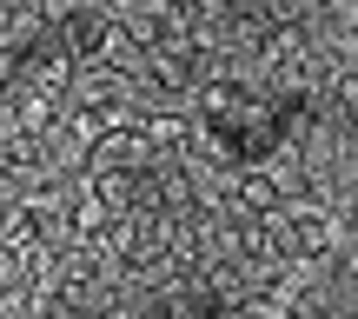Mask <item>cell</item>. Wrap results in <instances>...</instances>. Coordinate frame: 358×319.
<instances>
[{"mask_svg":"<svg viewBox=\"0 0 358 319\" xmlns=\"http://www.w3.org/2000/svg\"><path fill=\"white\" fill-rule=\"evenodd\" d=\"M133 87H140V80L120 74V67H106V60H80V67H73V87H66V107H87V114H106V120H113L120 107L133 100Z\"/></svg>","mask_w":358,"mask_h":319,"instance_id":"2","label":"cell"},{"mask_svg":"<svg viewBox=\"0 0 358 319\" xmlns=\"http://www.w3.org/2000/svg\"><path fill=\"white\" fill-rule=\"evenodd\" d=\"M159 140L146 127H106L100 140H93V160H87V173H133V179H146V173H159Z\"/></svg>","mask_w":358,"mask_h":319,"instance_id":"1","label":"cell"},{"mask_svg":"<svg viewBox=\"0 0 358 319\" xmlns=\"http://www.w3.org/2000/svg\"><path fill=\"white\" fill-rule=\"evenodd\" d=\"M232 206H239V213H279V186H272V173L266 166H245L239 173V193H232Z\"/></svg>","mask_w":358,"mask_h":319,"instance_id":"3","label":"cell"}]
</instances>
